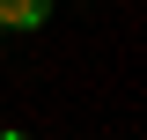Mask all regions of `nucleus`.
Masks as SVG:
<instances>
[{
	"label": "nucleus",
	"mask_w": 147,
	"mask_h": 140,
	"mask_svg": "<svg viewBox=\"0 0 147 140\" xmlns=\"http://www.w3.org/2000/svg\"><path fill=\"white\" fill-rule=\"evenodd\" d=\"M0 140H30V133H15V125H7V133H0Z\"/></svg>",
	"instance_id": "nucleus-2"
},
{
	"label": "nucleus",
	"mask_w": 147,
	"mask_h": 140,
	"mask_svg": "<svg viewBox=\"0 0 147 140\" xmlns=\"http://www.w3.org/2000/svg\"><path fill=\"white\" fill-rule=\"evenodd\" d=\"M52 0H0V30H44Z\"/></svg>",
	"instance_id": "nucleus-1"
}]
</instances>
